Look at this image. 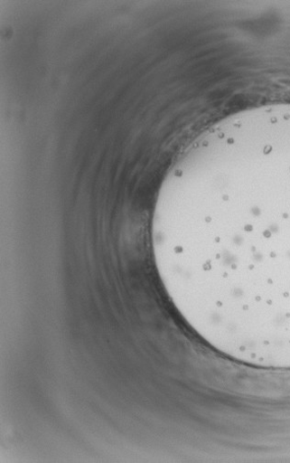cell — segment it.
Masks as SVG:
<instances>
[{
    "instance_id": "1",
    "label": "cell",
    "mask_w": 290,
    "mask_h": 463,
    "mask_svg": "<svg viewBox=\"0 0 290 463\" xmlns=\"http://www.w3.org/2000/svg\"><path fill=\"white\" fill-rule=\"evenodd\" d=\"M170 301L213 349L290 370V103L239 111L170 169L151 224Z\"/></svg>"
}]
</instances>
